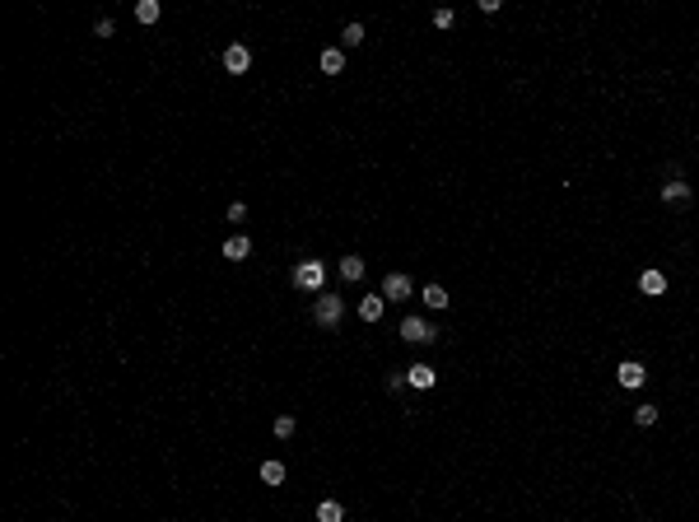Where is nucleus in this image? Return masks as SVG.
I'll list each match as a JSON object with an SVG mask.
<instances>
[{
	"label": "nucleus",
	"instance_id": "nucleus-1",
	"mask_svg": "<svg viewBox=\"0 0 699 522\" xmlns=\"http://www.w3.org/2000/svg\"><path fill=\"white\" fill-rule=\"evenodd\" d=\"M345 317V299L341 294H317V303H312V322L326 326V331H336Z\"/></svg>",
	"mask_w": 699,
	"mask_h": 522
},
{
	"label": "nucleus",
	"instance_id": "nucleus-2",
	"mask_svg": "<svg viewBox=\"0 0 699 522\" xmlns=\"http://www.w3.org/2000/svg\"><path fill=\"white\" fill-rule=\"evenodd\" d=\"M294 285L298 290H308V294H322V285H326V261H298L294 266Z\"/></svg>",
	"mask_w": 699,
	"mask_h": 522
},
{
	"label": "nucleus",
	"instance_id": "nucleus-3",
	"mask_svg": "<svg viewBox=\"0 0 699 522\" xmlns=\"http://www.w3.org/2000/svg\"><path fill=\"white\" fill-rule=\"evenodd\" d=\"M401 340H410V345H429V340H438V331L424 317H401Z\"/></svg>",
	"mask_w": 699,
	"mask_h": 522
},
{
	"label": "nucleus",
	"instance_id": "nucleus-4",
	"mask_svg": "<svg viewBox=\"0 0 699 522\" xmlns=\"http://www.w3.org/2000/svg\"><path fill=\"white\" fill-rule=\"evenodd\" d=\"M410 294H415L410 276H401V271H392V276H383V299H387V303H401V299H410Z\"/></svg>",
	"mask_w": 699,
	"mask_h": 522
},
{
	"label": "nucleus",
	"instance_id": "nucleus-5",
	"mask_svg": "<svg viewBox=\"0 0 699 522\" xmlns=\"http://www.w3.org/2000/svg\"><path fill=\"white\" fill-rule=\"evenodd\" d=\"M224 70H229V75H243V70H252V47H248V42L224 47Z\"/></svg>",
	"mask_w": 699,
	"mask_h": 522
},
{
	"label": "nucleus",
	"instance_id": "nucleus-6",
	"mask_svg": "<svg viewBox=\"0 0 699 522\" xmlns=\"http://www.w3.org/2000/svg\"><path fill=\"white\" fill-rule=\"evenodd\" d=\"M616 378H620V387H643V383H648V369H643L638 359H620Z\"/></svg>",
	"mask_w": 699,
	"mask_h": 522
},
{
	"label": "nucleus",
	"instance_id": "nucleus-7",
	"mask_svg": "<svg viewBox=\"0 0 699 522\" xmlns=\"http://www.w3.org/2000/svg\"><path fill=\"white\" fill-rule=\"evenodd\" d=\"M405 383L419 387V392H429V387L438 383V369L434 364H410V369H405Z\"/></svg>",
	"mask_w": 699,
	"mask_h": 522
},
{
	"label": "nucleus",
	"instance_id": "nucleus-8",
	"mask_svg": "<svg viewBox=\"0 0 699 522\" xmlns=\"http://www.w3.org/2000/svg\"><path fill=\"white\" fill-rule=\"evenodd\" d=\"M317 65H322V75H341L345 70V47H322Z\"/></svg>",
	"mask_w": 699,
	"mask_h": 522
},
{
	"label": "nucleus",
	"instance_id": "nucleus-9",
	"mask_svg": "<svg viewBox=\"0 0 699 522\" xmlns=\"http://www.w3.org/2000/svg\"><path fill=\"white\" fill-rule=\"evenodd\" d=\"M638 290L648 294V299H657V294H667V276H662L657 266H648V271L638 276Z\"/></svg>",
	"mask_w": 699,
	"mask_h": 522
},
{
	"label": "nucleus",
	"instance_id": "nucleus-10",
	"mask_svg": "<svg viewBox=\"0 0 699 522\" xmlns=\"http://www.w3.org/2000/svg\"><path fill=\"white\" fill-rule=\"evenodd\" d=\"M383 308H387L383 294H364V299H359V317H364V322H383Z\"/></svg>",
	"mask_w": 699,
	"mask_h": 522
},
{
	"label": "nucleus",
	"instance_id": "nucleus-11",
	"mask_svg": "<svg viewBox=\"0 0 699 522\" xmlns=\"http://www.w3.org/2000/svg\"><path fill=\"white\" fill-rule=\"evenodd\" d=\"M224 257H229V261H243V257H252V238H248V233H233L229 243H224Z\"/></svg>",
	"mask_w": 699,
	"mask_h": 522
},
{
	"label": "nucleus",
	"instance_id": "nucleus-12",
	"mask_svg": "<svg viewBox=\"0 0 699 522\" xmlns=\"http://www.w3.org/2000/svg\"><path fill=\"white\" fill-rule=\"evenodd\" d=\"M419 299H424V308H438V313H443V308L452 303L443 285H424V290H419Z\"/></svg>",
	"mask_w": 699,
	"mask_h": 522
},
{
	"label": "nucleus",
	"instance_id": "nucleus-13",
	"mask_svg": "<svg viewBox=\"0 0 699 522\" xmlns=\"http://www.w3.org/2000/svg\"><path fill=\"white\" fill-rule=\"evenodd\" d=\"M662 205H690V187H685V182H667V187H662Z\"/></svg>",
	"mask_w": 699,
	"mask_h": 522
},
{
	"label": "nucleus",
	"instance_id": "nucleus-14",
	"mask_svg": "<svg viewBox=\"0 0 699 522\" xmlns=\"http://www.w3.org/2000/svg\"><path fill=\"white\" fill-rule=\"evenodd\" d=\"M341 280L359 285V280H364V257H355V252H350V257H341Z\"/></svg>",
	"mask_w": 699,
	"mask_h": 522
},
{
	"label": "nucleus",
	"instance_id": "nucleus-15",
	"mask_svg": "<svg viewBox=\"0 0 699 522\" xmlns=\"http://www.w3.org/2000/svg\"><path fill=\"white\" fill-rule=\"evenodd\" d=\"M159 0H136V24H159Z\"/></svg>",
	"mask_w": 699,
	"mask_h": 522
},
{
	"label": "nucleus",
	"instance_id": "nucleus-16",
	"mask_svg": "<svg viewBox=\"0 0 699 522\" xmlns=\"http://www.w3.org/2000/svg\"><path fill=\"white\" fill-rule=\"evenodd\" d=\"M317 522H345V508L336 504V499H322V504H317Z\"/></svg>",
	"mask_w": 699,
	"mask_h": 522
},
{
	"label": "nucleus",
	"instance_id": "nucleus-17",
	"mask_svg": "<svg viewBox=\"0 0 699 522\" xmlns=\"http://www.w3.org/2000/svg\"><path fill=\"white\" fill-rule=\"evenodd\" d=\"M262 485H284V461H262Z\"/></svg>",
	"mask_w": 699,
	"mask_h": 522
},
{
	"label": "nucleus",
	"instance_id": "nucleus-18",
	"mask_svg": "<svg viewBox=\"0 0 699 522\" xmlns=\"http://www.w3.org/2000/svg\"><path fill=\"white\" fill-rule=\"evenodd\" d=\"M341 42H345V47H364V24H345Z\"/></svg>",
	"mask_w": 699,
	"mask_h": 522
},
{
	"label": "nucleus",
	"instance_id": "nucleus-19",
	"mask_svg": "<svg viewBox=\"0 0 699 522\" xmlns=\"http://www.w3.org/2000/svg\"><path fill=\"white\" fill-rule=\"evenodd\" d=\"M294 415H275V438H294Z\"/></svg>",
	"mask_w": 699,
	"mask_h": 522
},
{
	"label": "nucleus",
	"instance_id": "nucleus-20",
	"mask_svg": "<svg viewBox=\"0 0 699 522\" xmlns=\"http://www.w3.org/2000/svg\"><path fill=\"white\" fill-rule=\"evenodd\" d=\"M634 425L652 429V425H657V406H638V411H634Z\"/></svg>",
	"mask_w": 699,
	"mask_h": 522
},
{
	"label": "nucleus",
	"instance_id": "nucleus-21",
	"mask_svg": "<svg viewBox=\"0 0 699 522\" xmlns=\"http://www.w3.org/2000/svg\"><path fill=\"white\" fill-rule=\"evenodd\" d=\"M452 24H457L452 10H434V29H452Z\"/></svg>",
	"mask_w": 699,
	"mask_h": 522
},
{
	"label": "nucleus",
	"instance_id": "nucleus-22",
	"mask_svg": "<svg viewBox=\"0 0 699 522\" xmlns=\"http://www.w3.org/2000/svg\"><path fill=\"white\" fill-rule=\"evenodd\" d=\"M243 219H248V205H238V200H233V205H229V224H243Z\"/></svg>",
	"mask_w": 699,
	"mask_h": 522
},
{
	"label": "nucleus",
	"instance_id": "nucleus-23",
	"mask_svg": "<svg viewBox=\"0 0 699 522\" xmlns=\"http://www.w3.org/2000/svg\"><path fill=\"white\" fill-rule=\"evenodd\" d=\"M401 387H405V373H401V369L387 373V392H401Z\"/></svg>",
	"mask_w": 699,
	"mask_h": 522
}]
</instances>
